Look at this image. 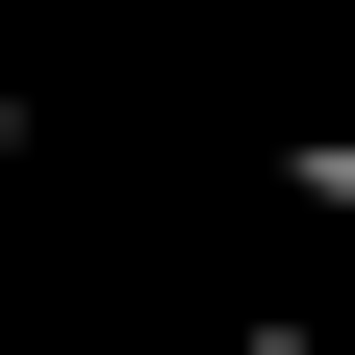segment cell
Returning a JSON list of instances; mask_svg holds the SVG:
<instances>
[{
    "label": "cell",
    "mask_w": 355,
    "mask_h": 355,
    "mask_svg": "<svg viewBox=\"0 0 355 355\" xmlns=\"http://www.w3.org/2000/svg\"><path fill=\"white\" fill-rule=\"evenodd\" d=\"M279 203H330V229H355V127H279Z\"/></svg>",
    "instance_id": "6da1fadb"
}]
</instances>
